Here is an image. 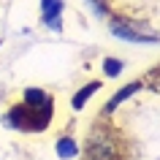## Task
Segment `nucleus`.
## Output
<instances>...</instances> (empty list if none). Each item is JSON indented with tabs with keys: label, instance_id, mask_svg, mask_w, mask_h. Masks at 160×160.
Returning a JSON list of instances; mask_svg holds the SVG:
<instances>
[{
	"label": "nucleus",
	"instance_id": "f257e3e1",
	"mask_svg": "<svg viewBox=\"0 0 160 160\" xmlns=\"http://www.w3.org/2000/svg\"><path fill=\"white\" fill-rule=\"evenodd\" d=\"M84 160H125V138L117 128L98 122L87 136Z\"/></svg>",
	"mask_w": 160,
	"mask_h": 160
},
{
	"label": "nucleus",
	"instance_id": "f03ea898",
	"mask_svg": "<svg viewBox=\"0 0 160 160\" xmlns=\"http://www.w3.org/2000/svg\"><path fill=\"white\" fill-rule=\"evenodd\" d=\"M109 27H111V33L117 35V38H122V41H136V43L158 41V35H152V33H147V30H141V27H136L133 22H128V19H111Z\"/></svg>",
	"mask_w": 160,
	"mask_h": 160
},
{
	"label": "nucleus",
	"instance_id": "7ed1b4c3",
	"mask_svg": "<svg viewBox=\"0 0 160 160\" xmlns=\"http://www.w3.org/2000/svg\"><path fill=\"white\" fill-rule=\"evenodd\" d=\"M33 122H35V114H33V109H27L25 103H17L3 117V125L8 130H33Z\"/></svg>",
	"mask_w": 160,
	"mask_h": 160
},
{
	"label": "nucleus",
	"instance_id": "20e7f679",
	"mask_svg": "<svg viewBox=\"0 0 160 160\" xmlns=\"http://www.w3.org/2000/svg\"><path fill=\"white\" fill-rule=\"evenodd\" d=\"M60 14H62V0H41V19L54 33L62 30V17Z\"/></svg>",
	"mask_w": 160,
	"mask_h": 160
},
{
	"label": "nucleus",
	"instance_id": "39448f33",
	"mask_svg": "<svg viewBox=\"0 0 160 160\" xmlns=\"http://www.w3.org/2000/svg\"><path fill=\"white\" fill-rule=\"evenodd\" d=\"M138 90H141V82H133V84H128V87H122V90H117V92L111 95V101L103 106V114H111L114 109H119V106H122L130 95H136Z\"/></svg>",
	"mask_w": 160,
	"mask_h": 160
},
{
	"label": "nucleus",
	"instance_id": "423d86ee",
	"mask_svg": "<svg viewBox=\"0 0 160 160\" xmlns=\"http://www.w3.org/2000/svg\"><path fill=\"white\" fill-rule=\"evenodd\" d=\"M22 103H25L27 109H41V106H49L52 98L43 90H38V87H27L25 95H22Z\"/></svg>",
	"mask_w": 160,
	"mask_h": 160
},
{
	"label": "nucleus",
	"instance_id": "0eeeda50",
	"mask_svg": "<svg viewBox=\"0 0 160 160\" xmlns=\"http://www.w3.org/2000/svg\"><path fill=\"white\" fill-rule=\"evenodd\" d=\"M54 152H57L60 160H73V158H79V144H76L71 136H62V138H57V144H54Z\"/></svg>",
	"mask_w": 160,
	"mask_h": 160
},
{
	"label": "nucleus",
	"instance_id": "6e6552de",
	"mask_svg": "<svg viewBox=\"0 0 160 160\" xmlns=\"http://www.w3.org/2000/svg\"><path fill=\"white\" fill-rule=\"evenodd\" d=\"M98 90H101V82H90L87 87H82V90H79V92L73 95V101H71V106H73L76 111H79V109H84V103L90 101V98H92V95L98 92Z\"/></svg>",
	"mask_w": 160,
	"mask_h": 160
},
{
	"label": "nucleus",
	"instance_id": "1a4fd4ad",
	"mask_svg": "<svg viewBox=\"0 0 160 160\" xmlns=\"http://www.w3.org/2000/svg\"><path fill=\"white\" fill-rule=\"evenodd\" d=\"M125 71V62L117 57H103V73L109 76V79H114V76H119Z\"/></svg>",
	"mask_w": 160,
	"mask_h": 160
},
{
	"label": "nucleus",
	"instance_id": "9d476101",
	"mask_svg": "<svg viewBox=\"0 0 160 160\" xmlns=\"http://www.w3.org/2000/svg\"><path fill=\"white\" fill-rule=\"evenodd\" d=\"M90 6H92V11L98 14V17H106L109 14V8H106V0H87Z\"/></svg>",
	"mask_w": 160,
	"mask_h": 160
},
{
	"label": "nucleus",
	"instance_id": "9b49d317",
	"mask_svg": "<svg viewBox=\"0 0 160 160\" xmlns=\"http://www.w3.org/2000/svg\"><path fill=\"white\" fill-rule=\"evenodd\" d=\"M149 79H152V82H155V84L160 87V68H158V71H155V73H149Z\"/></svg>",
	"mask_w": 160,
	"mask_h": 160
},
{
	"label": "nucleus",
	"instance_id": "f8f14e48",
	"mask_svg": "<svg viewBox=\"0 0 160 160\" xmlns=\"http://www.w3.org/2000/svg\"><path fill=\"white\" fill-rule=\"evenodd\" d=\"M0 43H3V41H0Z\"/></svg>",
	"mask_w": 160,
	"mask_h": 160
}]
</instances>
